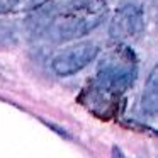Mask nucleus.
I'll return each instance as SVG.
<instances>
[{
	"label": "nucleus",
	"mask_w": 158,
	"mask_h": 158,
	"mask_svg": "<svg viewBox=\"0 0 158 158\" xmlns=\"http://www.w3.org/2000/svg\"><path fill=\"white\" fill-rule=\"evenodd\" d=\"M106 14V0H68L49 21L48 36L55 41L85 36L104 21Z\"/></svg>",
	"instance_id": "f257e3e1"
},
{
	"label": "nucleus",
	"mask_w": 158,
	"mask_h": 158,
	"mask_svg": "<svg viewBox=\"0 0 158 158\" xmlns=\"http://www.w3.org/2000/svg\"><path fill=\"white\" fill-rule=\"evenodd\" d=\"M136 78V65L133 55L126 53H112L106 60H102L97 70L99 85L110 92H124L129 89Z\"/></svg>",
	"instance_id": "f03ea898"
},
{
	"label": "nucleus",
	"mask_w": 158,
	"mask_h": 158,
	"mask_svg": "<svg viewBox=\"0 0 158 158\" xmlns=\"http://www.w3.org/2000/svg\"><path fill=\"white\" fill-rule=\"evenodd\" d=\"M97 55H99V48L92 41H83L58 53L53 58L51 68L60 77H72L82 72L87 65H90L97 58Z\"/></svg>",
	"instance_id": "7ed1b4c3"
},
{
	"label": "nucleus",
	"mask_w": 158,
	"mask_h": 158,
	"mask_svg": "<svg viewBox=\"0 0 158 158\" xmlns=\"http://www.w3.org/2000/svg\"><path fill=\"white\" fill-rule=\"evenodd\" d=\"M143 10L136 4H126L114 14L109 32L114 39H133L143 31Z\"/></svg>",
	"instance_id": "20e7f679"
},
{
	"label": "nucleus",
	"mask_w": 158,
	"mask_h": 158,
	"mask_svg": "<svg viewBox=\"0 0 158 158\" xmlns=\"http://www.w3.org/2000/svg\"><path fill=\"white\" fill-rule=\"evenodd\" d=\"M141 106H143V110L150 117L156 116V109H158V73H156V68L151 70L150 77H148L146 87H144L143 97H141Z\"/></svg>",
	"instance_id": "39448f33"
},
{
	"label": "nucleus",
	"mask_w": 158,
	"mask_h": 158,
	"mask_svg": "<svg viewBox=\"0 0 158 158\" xmlns=\"http://www.w3.org/2000/svg\"><path fill=\"white\" fill-rule=\"evenodd\" d=\"M110 158H124V155H123V151H121L117 146H114L112 148V156Z\"/></svg>",
	"instance_id": "423d86ee"
}]
</instances>
